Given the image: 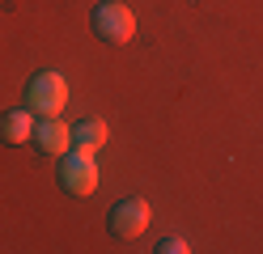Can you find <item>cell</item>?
I'll return each mask as SVG.
<instances>
[{"mask_svg": "<svg viewBox=\"0 0 263 254\" xmlns=\"http://www.w3.org/2000/svg\"><path fill=\"white\" fill-rule=\"evenodd\" d=\"M0 135H5L9 144H26L30 135H34V110H9L0 119Z\"/></svg>", "mask_w": 263, "mask_h": 254, "instance_id": "52a82bcc", "label": "cell"}, {"mask_svg": "<svg viewBox=\"0 0 263 254\" xmlns=\"http://www.w3.org/2000/svg\"><path fill=\"white\" fill-rule=\"evenodd\" d=\"M106 123H102V119H81V123L72 127V148H81V152H93V157H98V152H102V144H106Z\"/></svg>", "mask_w": 263, "mask_h": 254, "instance_id": "8992f818", "label": "cell"}, {"mask_svg": "<svg viewBox=\"0 0 263 254\" xmlns=\"http://www.w3.org/2000/svg\"><path fill=\"white\" fill-rule=\"evenodd\" d=\"M157 250H161V254H187V242H183V237H166Z\"/></svg>", "mask_w": 263, "mask_h": 254, "instance_id": "ba28073f", "label": "cell"}, {"mask_svg": "<svg viewBox=\"0 0 263 254\" xmlns=\"http://www.w3.org/2000/svg\"><path fill=\"white\" fill-rule=\"evenodd\" d=\"M89 26L98 30V38L106 43H132L136 38V13L119 0H102L93 13H89Z\"/></svg>", "mask_w": 263, "mask_h": 254, "instance_id": "6da1fadb", "label": "cell"}, {"mask_svg": "<svg viewBox=\"0 0 263 254\" xmlns=\"http://www.w3.org/2000/svg\"><path fill=\"white\" fill-rule=\"evenodd\" d=\"M34 144L39 152H47V157H64V152L72 148V127L64 123L60 114H47L34 123Z\"/></svg>", "mask_w": 263, "mask_h": 254, "instance_id": "5b68a950", "label": "cell"}, {"mask_svg": "<svg viewBox=\"0 0 263 254\" xmlns=\"http://www.w3.org/2000/svg\"><path fill=\"white\" fill-rule=\"evenodd\" d=\"M60 186L68 195L98 191V157H93V152H81V148H68L60 157Z\"/></svg>", "mask_w": 263, "mask_h": 254, "instance_id": "7a4b0ae2", "label": "cell"}, {"mask_svg": "<svg viewBox=\"0 0 263 254\" xmlns=\"http://www.w3.org/2000/svg\"><path fill=\"white\" fill-rule=\"evenodd\" d=\"M144 225H149V199L132 195V199H119L110 208V233L123 237V242H132V237H140Z\"/></svg>", "mask_w": 263, "mask_h": 254, "instance_id": "277c9868", "label": "cell"}, {"mask_svg": "<svg viewBox=\"0 0 263 254\" xmlns=\"http://www.w3.org/2000/svg\"><path fill=\"white\" fill-rule=\"evenodd\" d=\"M26 102H30V110H34L39 119L60 114L64 106H68V81H64L60 72H39V76H30Z\"/></svg>", "mask_w": 263, "mask_h": 254, "instance_id": "3957f363", "label": "cell"}]
</instances>
